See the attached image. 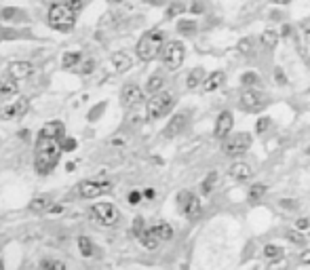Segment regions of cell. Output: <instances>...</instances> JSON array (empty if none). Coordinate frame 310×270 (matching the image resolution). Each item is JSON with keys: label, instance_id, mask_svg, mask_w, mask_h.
Wrapping results in <instances>:
<instances>
[{"label": "cell", "instance_id": "cell-52", "mask_svg": "<svg viewBox=\"0 0 310 270\" xmlns=\"http://www.w3.org/2000/svg\"><path fill=\"white\" fill-rule=\"evenodd\" d=\"M146 3H150V5H163L165 0H146Z\"/></svg>", "mask_w": 310, "mask_h": 270}, {"label": "cell", "instance_id": "cell-39", "mask_svg": "<svg viewBox=\"0 0 310 270\" xmlns=\"http://www.w3.org/2000/svg\"><path fill=\"white\" fill-rule=\"evenodd\" d=\"M141 198H143V192H139V190H131L129 196H127V201H129V205L135 207V205H139Z\"/></svg>", "mask_w": 310, "mask_h": 270}, {"label": "cell", "instance_id": "cell-44", "mask_svg": "<svg viewBox=\"0 0 310 270\" xmlns=\"http://www.w3.org/2000/svg\"><path fill=\"white\" fill-rule=\"evenodd\" d=\"M299 264L310 266V249H306V251H302V253H299Z\"/></svg>", "mask_w": 310, "mask_h": 270}, {"label": "cell", "instance_id": "cell-10", "mask_svg": "<svg viewBox=\"0 0 310 270\" xmlns=\"http://www.w3.org/2000/svg\"><path fill=\"white\" fill-rule=\"evenodd\" d=\"M108 192H112V182H108V179H85V182L78 184V194L82 198H89V201Z\"/></svg>", "mask_w": 310, "mask_h": 270}, {"label": "cell", "instance_id": "cell-7", "mask_svg": "<svg viewBox=\"0 0 310 270\" xmlns=\"http://www.w3.org/2000/svg\"><path fill=\"white\" fill-rule=\"evenodd\" d=\"M251 144H253L251 133L241 131V133H236V135H228V137H226V142H224L222 150H224V154H226V156L236 158V156L245 154L247 150L251 148Z\"/></svg>", "mask_w": 310, "mask_h": 270}, {"label": "cell", "instance_id": "cell-41", "mask_svg": "<svg viewBox=\"0 0 310 270\" xmlns=\"http://www.w3.org/2000/svg\"><path fill=\"white\" fill-rule=\"evenodd\" d=\"M61 148H64V152H72V150H76V139L66 135L64 142H61Z\"/></svg>", "mask_w": 310, "mask_h": 270}, {"label": "cell", "instance_id": "cell-49", "mask_svg": "<svg viewBox=\"0 0 310 270\" xmlns=\"http://www.w3.org/2000/svg\"><path fill=\"white\" fill-rule=\"evenodd\" d=\"M302 34H304V41L310 43V22H306V24L302 26Z\"/></svg>", "mask_w": 310, "mask_h": 270}, {"label": "cell", "instance_id": "cell-51", "mask_svg": "<svg viewBox=\"0 0 310 270\" xmlns=\"http://www.w3.org/2000/svg\"><path fill=\"white\" fill-rule=\"evenodd\" d=\"M154 194H157V192H154L152 188H146V190H143V196H146V198H154Z\"/></svg>", "mask_w": 310, "mask_h": 270}, {"label": "cell", "instance_id": "cell-54", "mask_svg": "<svg viewBox=\"0 0 310 270\" xmlns=\"http://www.w3.org/2000/svg\"><path fill=\"white\" fill-rule=\"evenodd\" d=\"M108 3H114V5H118V3H122V0H108Z\"/></svg>", "mask_w": 310, "mask_h": 270}, {"label": "cell", "instance_id": "cell-36", "mask_svg": "<svg viewBox=\"0 0 310 270\" xmlns=\"http://www.w3.org/2000/svg\"><path fill=\"white\" fill-rule=\"evenodd\" d=\"M43 270H66V264L59 262V259H45Z\"/></svg>", "mask_w": 310, "mask_h": 270}, {"label": "cell", "instance_id": "cell-38", "mask_svg": "<svg viewBox=\"0 0 310 270\" xmlns=\"http://www.w3.org/2000/svg\"><path fill=\"white\" fill-rule=\"evenodd\" d=\"M287 238H289L291 243H295V245H304V243H306V238L302 236V232H299V230H291V232L287 234Z\"/></svg>", "mask_w": 310, "mask_h": 270}, {"label": "cell", "instance_id": "cell-2", "mask_svg": "<svg viewBox=\"0 0 310 270\" xmlns=\"http://www.w3.org/2000/svg\"><path fill=\"white\" fill-rule=\"evenodd\" d=\"M165 45H167L165 43V32L159 30V28H154V30H148V32L139 38V43L135 47V53H137V57L141 59V62L148 64V62H152V59H157L161 55Z\"/></svg>", "mask_w": 310, "mask_h": 270}, {"label": "cell", "instance_id": "cell-24", "mask_svg": "<svg viewBox=\"0 0 310 270\" xmlns=\"http://www.w3.org/2000/svg\"><path fill=\"white\" fill-rule=\"evenodd\" d=\"M51 207H53V198L51 196H36L32 203H30V209L36 213H43V211H51Z\"/></svg>", "mask_w": 310, "mask_h": 270}, {"label": "cell", "instance_id": "cell-3", "mask_svg": "<svg viewBox=\"0 0 310 270\" xmlns=\"http://www.w3.org/2000/svg\"><path fill=\"white\" fill-rule=\"evenodd\" d=\"M47 22L53 30H57V32H68V30H72L76 24V11L70 9L64 0H57V3L49 7Z\"/></svg>", "mask_w": 310, "mask_h": 270}, {"label": "cell", "instance_id": "cell-8", "mask_svg": "<svg viewBox=\"0 0 310 270\" xmlns=\"http://www.w3.org/2000/svg\"><path fill=\"white\" fill-rule=\"evenodd\" d=\"M91 215L95 222H99L106 228L118 226V222H120V211L112 203H95L91 207Z\"/></svg>", "mask_w": 310, "mask_h": 270}, {"label": "cell", "instance_id": "cell-6", "mask_svg": "<svg viewBox=\"0 0 310 270\" xmlns=\"http://www.w3.org/2000/svg\"><path fill=\"white\" fill-rule=\"evenodd\" d=\"M241 108L245 110V112H262V110L270 104V97H268V93H264L262 89H245V91L241 93Z\"/></svg>", "mask_w": 310, "mask_h": 270}, {"label": "cell", "instance_id": "cell-50", "mask_svg": "<svg viewBox=\"0 0 310 270\" xmlns=\"http://www.w3.org/2000/svg\"><path fill=\"white\" fill-rule=\"evenodd\" d=\"M190 11H192V13H203V5H201V3H194Z\"/></svg>", "mask_w": 310, "mask_h": 270}, {"label": "cell", "instance_id": "cell-40", "mask_svg": "<svg viewBox=\"0 0 310 270\" xmlns=\"http://www.w3.org/2000/svg\"><path fill=\"white\" fill-rule=\"evenodd\" d=\"M297 49H299V55H302L304 64L310 68V43H306V45H299Z\"/></svg>", "mask_w": 310, "mask_h": 270}, {"label": "cell", "instance_id": "cell-35", "mask_svg": "<svg viewBox=\"0 0 310 270\" xmlns=\"http://www.w3.org/2000/svg\"><path fill=\"white\" fill-rule=\"evenodd\" d=\"M270 125H272V121L268 116H262V118H257V123H255V133L257 135H262V133H266L268 129H270Z\"/></svg>", "mask_w": 310, "mask_h": 270}, {"label": "cell", "instance_id": "cell-55", "mask_svg": "<svg viewBox=\"0 0 310 270\" xmlns=\"http://www.w3.org/2000/svg\"><path fill=\"white\" fill-rule=\"evenodd\" d=\"M0 270H3V262H0Z\"/></svg>", "mask_w": 310, "mask_h": 270}, {"label": "cell", "instance_id": "cell-46", "mask_svg": "<svg viewBox=\"0 0 310 270\" xmlns=\"http://www.w3.org/2000/svg\"><path fill=\"white\" fill-rule=\"evenodd\" d=\"M64 3H66L70 9H74V11H78V9L82 7V0H64Z\"/></svg>", "mask_w": 310, "mask_h": 270}, {"label": "cell", "instance_id": "cell-1", "mask_svg": "<svg viewBox=\"0 0 310 270\" xmlns=\"http://www.w3.org/2000/svg\"><path fill=\"white\" fill-rule=\"evenodd\" d=\"M66 137V125L61 121H49L40 127L36 135V148H34V169L38 175H49L57 167L61 158V142Z\"/></svg>", "mask_w": 310, "mask_h": 270}, {"label": "cell", "instance_id": "cell-14", "mask_svg": "<svg viewBox=\"0 0 310 270\" xmlns=\"http://www.w3.org/2000/svg\"><path fill=\"white\" fill-rule=\"evenodd\" d=\"M186 125H188V114L186 112H178V114H173L171 116V121L167 123V127L163 129V135L165 137H178L184 129H186Z\"/></svg>", "mask_w": 310, "mask_h": 270}, {"label": "cell", "instance_id": "cell-21", "mask_svg": "<svg viewBox=\"0 0 310 270\" xmlns=\"http://www.w3.org/2000/svg\"><path fill=\"white\" fill-rule=\"evenodd\" d=\"M139 243L146 247V249H157L161 245V238L157 236V232H154L152 228H146L141 232V236H139Z\"/></svg>", "mask_w": 310, "mask_h": 270}, {"label": "cell", "instance_id": "cell-26", "mask_svg": "<svg viewBox=\"0 0 310 270\" xmlns=\"http://www.w3.org/2000/svg\"><path fill=\"white\" fill-rule=\"evenodd\" d=\"M152 230L157 232V236L161 238V241H171V238H173V228H171V224H167V222L154 224Z\"/></svg>", "mask_w": 310, "mask_h": 270}, {"label": "cell", "instance_id": "cell-9", "mask_svg": "<svg viewBox=\"0 0 310 270\" xmlns=\"http://www.w3.org/2000/svg\"><path fill=\"white\" fill-rule=\"evenodd\" d=\"M178 207H180V211L188 217V219H199L201 213H203V205L199 201V196L192 194L190 190H182V192L178 194Z\"/></svg>", "mask_w": 310, "mask_h": 270}, {"label": "cell", "instance_id": "cell-4", "mask_svg": "<svg viewBox=\"0 0 310 270\" xmlns=\"http://www.w3.org/2000/svg\"><path fill=\"white\" fill-rule=\"evenodd\" d=\"M175 106V97L167 91H161L157 95H152L148 102H146V116L150 121H157V118L167 116Z\"/></svg>", "mask_w": 310, "mask_h": 270}, {"label": "cell", "instance_id": "cell-15", "mask_svg": "<svg viewBox=\"0 0 310 270\" xmlns=\"http://www.w3.org/2000/svg\"><path fill=\"white\" fill-rule=\"evenodd\" d=\"M110 64H112V68H114L116 74H125V72H129V70L133 68V59L125 51H116L114 55L110 57Z\"/></svg>", "mask_w": 310, "mask_h": 270}, {"label": "cell", "instance_id": "cell-37", "mask_svg": "<svg viewBox=\"0 0 310 270\" xmlns=\"http://www.w3.org/2000/svg\"><path fill=\"white\" fill-rule=\"evenodd\" d=\"M143 230H146V219H143V217H135V219H133V234H135L137 238L141 236V232H143Z\"/></svg>", "mask_w": 310, "mask_h": 270}, {"label": "cell", "instance_id": "cell-12", "mask_svg": "<svg viewBox=\"0 0 310 270\" xmlns=\"http://www.w3.org/2000/svg\"><path fill=\"white\" fill-rule=\"evenodd\" d=\"M120 102L122 106H127V108H133V106H137L143 102V89L135 83H129L122 87V91H120Z\"/></svg>", "mask_w": 310, "mask_h": 270}, {"label": "cell", "instance_id": "cell-43", "mask_svg": "<svg viewBox=\"0 0 310 270\" xmlns=\"http://www.w3.org/2000/svg\"><path fill=\"white\" fill-rule=\"evenodd\" d=\"M274 78H276V83L281 85V87L287 85V78H285V74H283V70H274Z\"/></svg>", "mask_w": 310, "mask_h": 270}, {"label": "cell", "instance_id": "cell-53", "mask_svg": "<svg viewBox=\"0 0 310 270\" xmlns=\"http://www.w3.org/2000/svg\"><path fill=\"white\" fill-rule=\"evenodd\" d=\"M274 3H276V5H289L291 0H274Z\"/></svg>", "mask_w": 310, "mask_h": 270}, {"label": "cell", "instance_id": "cell-5", "mask_svg": "<svg viewBox=\"0 0 310 270\" xmlns=\"http://www.w3.org/2000/svg\"><path fill=\"white\" fill-rule=\"evenodd\" d=\"M184 59H186V47H184V43H180V41H169L167 45L163 47L161 62H163L165 68L169 70V72L180 70L182 64H184Z\"/></svg>", "mask_w": 310, "mask_h": 270}, {"label": "cell", "instance_id": "cell-45", "mask_svg": "<svg viewBox=\"0 0 310 270\" xmlns=\"http://www.w3.org/2000/svg\"><path fill=\"white\" fill-rule=\"evenodd\" d=\"M93 68H95V62H93V59H89V62H85V66H82V74H91Z\"/></svg>", "mask_w": 310, "mask_h": 270}, {"label": "cell", "instance_id": "cell-47", "mask_svg": "<svg viewBox=\"0 0 310 270\" xmlns=\"http://www.w3.org/2000/svg\"><path fill=\"white\" fill-rule=\"evenodd\" d=\"M291 34H293L291 26H289V24H285V26H283V30H281V36H283V38H291Z\"/></svg>", "mask_w": 310, "mask_h": 270}, {"label": "cell", "instance_id": "cell-18", "mask_svg": "<svg viewBox=\"0 0 310 270\" xmlns=\"http://www.w3.org/2000/svg\"><path fill=\"white\" fill-rule=\"evenodd\" d=\"M224 83H226V74L222 72V70H215V72L207 74L205 83H203V91L205 93H213V91H218Z\"/></svg>", "mask_w": 310, "mask_h": 270}, {"label": "cell", "instance_id": "cell-29", "mask_svg": "<svg viewBox=\"0 0 310 270\" xmlns=\"http://www.w3.org/2000/svg\"><path fill=\"white\" fill-rule=\"evenodd\" d=\"M264 194H266V184H253V186H249V192H247V201L249 203H257V201H262L264 198Z\"/></svg>", "mask_w": 310, "mask_h": 270}, {"label": "cell", "instance_id": "cell-16", "mask_svg": "<svg viewBox=\"0 0 310 270\" xmlns=\"http://www.w3.org/2000/svg\"><path fill=\"white\" fill-rule=\"evenodd\" d=\"M228 173L232 179H236V182H247V179H251L253 177V169L249 163H243V161H236L230 165L228 169Z\"/></svg>", "mask_w": 310, "mask_h": 270}, {"label": "cell", "instance_id": "cell-13", "mask_svg": "<svg viewBox=\"0 0 310 270\" xmlns=\"http://www.w3.org/2000/svg\"><path fill=\"white\" fill-rule=\"evenodd\" d=\"M232 127H234V116H232L230 110H224V112H220L218 121H215L213 135H215V137H220V139L228 137L230 131H232Z\"/></svg>", "mask_w": 310, "mask_h": 270}, {"label": "cell", "instance_id": "cell-23", "mask_svg": "<svg viewBox=\"0 0 310 270\" xmlns=\"http://www.w3.org/2000/svg\"><path fill=\"white\" fill-rule=\"evenodd\" d=\"M196 30H199V24H196V19H192V17H184L178 22V32L184 34V36L196 34Z\"/></svg>", "mask_w": 310, "mask_h": 270}, {"label": "cell", "instance_id": "cell-34", "mask_svg": "<svg viewBox=\"0 0 310 270\" xmlns=\"http://www.w3.org/2000/svg\"><path fill=\"white\" fill-rule=\"evenodd\" d=\"M184 11H186V5H182V3H173V5H169V7H167V13H165V17H167V19L180 17Z\"/></svg>", "mask_w": 310, "mask_h": 270}, {"label": "cell", "instance_id": "cell-32", "mask_svg": "<svg viewBox=\"0 0 310 270\" xmlns=\"http://www.w3.org/2000/svg\"><path fill=\"white\" fill-rule=\"evenodd\" d=\"M236 51H239L241 55H251L253 53V38L251 36L241 38L239 45H236Z\"/></svg>", "mask_w": 310, "mask_h": 270}, {"label": "cell", "instance_id": "cell-31", "mask_svg": "<svg viewBox=\"0 0 310 270\" xmlns=\"http://www.w3.org/2000/svg\"><path fill=\"white\" fill-rule=\"evenodd\" d=\"M215 182H218V173L211 171V173L201 182V192H203V194H211L213 188H215Z\"/></svg>", "mask_w": 310, "mask_h": 270}, {"label": "cell", "instance_id": "cell-28", "mask_svg": "<svg viewBox=\"0 0 310 270\" xmlns=\"http://www.w3.org/2000/svg\"><path fill=\"white\" fill-rule=\"evenodd\" d=\"M17 93V81L13 76H5V78H0V95H13Z\"/></svg>", "mask_w": 310, "mask_h": 270}, {"label": "cell", "instance_id": "cell-42", "mask_svg": "<svg viewBox=\"0 0 310 270\" xmlns=\"http://www.w3.org/2000/svg\"><path fill=\"white\" fill-rule=\"evenodd\" d=\"M310 228V219L308 217H297L295 219V230H308Z\"/></svg>", "mask_w": 310, "mask_h": 270}, {"label": "cell", "instance_id": "cell-22", "mask_svg": "<svg viewBox=\"0 0 310 270\" xmlns=\"http://www.w3.org/2000/svg\"><path fill=\"white\" fill-rule=\"evenodd\" d=\"M163 87H165V76H163L161 72H157V74H152V76L148 78V83H146V91H148L150 95H157V93L163 91Z\"/></svg>", "mask_w": 310, "mask_h": 270}, {"label": "cell", "instance_id": "cell-48", "mask_svg": "<svg viewBox=\"0 0 310 270\" xmlns=\"http://www.w3.org/2000/svg\"><path fill=\"white\" fill-rule=\"evenodd\" d=\"M281 207H285V209H295L297 207V201H289V198H283Z\"/></svg>", "mask_w": 310, "mask_h": 270}, {"label": "cell", "instance_id": "cell-17", "mask_svg": "<svg viewBox=\"0 0 310 270\" xmlns=\"http://www.w3.org/2000/svg\"><path fill=\"white\" fill-rule=\"evenodd\" d=\"M7 72H9V76H13L15 81H24V78H28L34 72V68L30 62H11L7 68Z\"/></svg>", "mask_w": 310, "mask_h": 270}, {"label": "cell", "instance_id": "cell-20", "mask_svg": "<svg viewBox=\"0 0 310 270\" xmlns=\"http://www.w3.org/2000/svg\"><path fill=\"white\" fill-rule=\"evenodd\" d=\"M278 38H281V32H276V30L268 28V30H264V32H262L260 43H262L264 49H274L278 45Z\"/></svg>", "mask_w": 310, "mask_h": 270}, {"label": "cell", "instance_id": "cell-30", "mask_svg": "<svg viewBox=\"0 0 310 270\" xmlns=\"http://www.w3.org/2000/svg\"><path fill=\"white\" fill-rule=\"evenodd\" d=\"M80 59H82L80 51H68V53H64V57H61V66L64 68H74V66L80 64Z\"/></svg>", "mask_w": 310, "mask_h": 270}, {"label": "cell", "instance_id": "cell-11", "mask_svg": "<svg viewBox=\"0 0 310 270\" xmlns=\"http://www.w3.org/2000/svg\"><path fill=\"white\" fill-rule=\"evenodd\" d=\"M28 110H30V102L26 97H19L15 102H9L7 106L0 108V118H5V121H9V118H19V116H24Z\"/></svg>", "mask_w": 310, "mask_h": 270}, {"label": "cell", "instance_id": "cell-33", "mask_svg": "<svg viewBox=\"0 0 310 270\" xmlns=\"http://www.w3.org/2000/svg\"><path fill=\"white\" fill-rule=\"evenodd\" d=\"M78 249L82 257H91L93 255V243L89 241V236H78Z\"/></svg>", "mask_w": 310, "mask_h": 270}, {"label": "cell", "instance_id": "cell-25", "mask_svg": "<svg viewBox=\"0 0 310 270\" xmlns=\"http://www.w3.org/2000/svg\"><path fill=\"white\" fill-rule=\"evenodd\" d=\"M264 257H266V259H270V262L283 259V257H285V249H283L281 245L270 243V245H266V247H264Z\"/></svg>", "mask_w": 310, "mask_h": 270}, {"label": "cell", "instance_id": "cell-27", "mask_svg": "<svg viewBox=\"0 0 310 270\" xmlns=\"http://www.w3.org/2000/svg\"><path fill=\"white\" fill-rule=\"evenodd\" d=\"M241 85L245 89H260L262 78H260V74H255V72H245V74H241Z\"/></svg>", "mask_w": 310, "mask_h": 270}, {"label": "cell", "instance_id": "cell-19", "mask_svg": "<svg viewBox=\"0 0 310 270\" xmlns=\"http://www.w3.org/2000/svg\"><path fill=\"white\" fill-rule=\"evenodd\" d=\"M205 78H207V74H205V70H203L201 66H199V68H192V70H190V74H188V78H186V85H188V89L203 87Z\"/></svg>", "mask_w": 310, "mask_h": 270}]
</instances>
